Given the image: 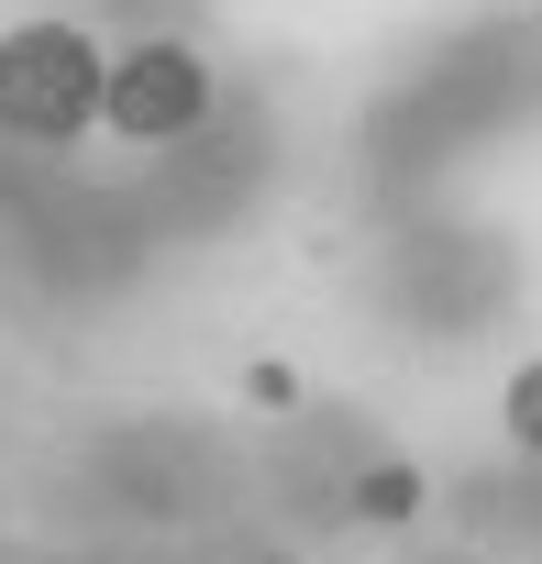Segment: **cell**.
<instances>
[{"instance_id": "cell-1", "label": "cell", "mask_w": 542, "mask_h": 564, "mask_svg": "<svg viewBox=\"0 0 542 564\" xmlns=\"http://www.w3.org/2000/svg\"><path fill=\"white\" fill-rule=\"evenodd\" d=\"M100 89H111V56L78 23H12L0 34V133L78 144L100 122Z\"/></svg>"}, {"instance_id": "cell-2", "label": "cell", "mask_w": 542, "mask_h": 564, "mask_svg": "<svg viewBox=\"0 0 542 564\" xmlns=\"http://www.w3.org/2000/svg\"><path fill=\"white\" fill-rule=\"evenodd\" d=\"M199 111H210V67H199V45L144 34V45H122V56H111L100 122H111L122 144H177V133H199Z\"/></svg>"}, {"instance_id": "cell-3", "label": "cell", "mask_w": 542, "mask_h": 564, "mask_svg": "<svg viewBox=\"0 0 542 564\" xmlns=\"http://www.w3.org/2000/svg\"><path fill=\"white\" fill-rule=\"evenodd\" d=\"M498 421H509V443H520V454L542 465V355H531V366H520V377L498 388Z\"/></svg>"}, {"instance_id": "cell-4", "label": "cell", "mask_w": 542, "mask_h": 564, "mask_svg": "<svg viewBox=\"0 0 542 564\" xmlns=\"http://www.w3.org/2000/svg\"><path fill=\"white\" fill-rule=\"evenodd\" d=\"M410 509V476H366V520H399Z\"/></svg>"}]
</instances>
